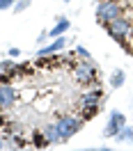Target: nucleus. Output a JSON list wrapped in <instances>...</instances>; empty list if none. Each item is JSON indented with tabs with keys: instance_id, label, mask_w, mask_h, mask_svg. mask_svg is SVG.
Masks as SVG:
<instances>
[{
	"instance_id": "obj_13",
	"label": "nucleus",
	"mask_w": 133,
	"mask_h": 151,
	"mask_svg": "<svg viewBox=\"0 0 133 151\" xmlns=\"http://www.w3.org/2000/svg\"><path fill=\"white\" fill-rule=\"evenodd\" d=\"M41 131H44V135H46V140L51 142V147L62 142V140H60V131H57V124H55V122H53V124H46Z\"/></svg>"
},
{
	"instance_id": "obj_4",
	"label": "nucleus",
	"mask_w": 133,
	"mask_h": 151,
	"mask_svg": "<svg viewBox=\"0 0 133 151\" xmlns=\"http://www.w3.org/2000/svg\"><path fill=\"white\" fill-rule=\"evenodd\" d=\"M94 16H96V21L103 25V23L117 19V16H124V7H122V2H113V0H99Z\"/></svg>"
},
{
	"instance_id": "obj_12",
	"label": "nucleus",
	"mask_w": 133,
	"mask_h": 151,
	"mask_svg": "<svg viewBox=\"0 0 133 151\" xmlns=\"http://www.w3.org/2000/svg\"><path fill=\"white\" fill-rule=\"evenodd\" d=\"M108 83H110L113 89H122L124 83H126V71L124 69H115L113 73H110V78H108Z\"/></svg>"
},
{
	"instance_id": "obj_7",
	"label": "nucleus",
	"mask_w": 133,
	"mask_h": 151,
	"mask_svg": "<svg viewBox=\"0 0 133 151\" xmlns=\"http://www.w3.org/2000/svg\"><path fill=\"white\" fill-rule=\"evenodd\" d=\"M19 101V92L14 85H0V108L2 110H12Z\"/></svg>"
},
{
	"instance_id": "obj_19",
	"label": "nucleus",
	"mask_w": 133,
	"mask_h": 151,
	"mask_svg": "<svg viewBox=\"0 0 133 151\" xmlns=\"http://www.w3.org/2000/svg\"><path fill=\"white\" fill-rule=\"evenodd\" d=\"M74 53H76L78 60H92V53H90L85 46H76V48H74Z\"/></svg>"
},
{
	"instance_id": "obj_21",
	"label": "nucleus",
	"mask_w": 133,
	"mask_h": 151,
	"mask_svg": "<svg viewBox=\"0 0 133 151\" xmlns=\"http://www.w3.org/2000/svg\"><path fill=\"white\" fill-rule=\"evenodd\" d=\"M7 55H9L12 60H19V57L23 55V50H21V48H16V46H12L9 50H7Z\"/></svg>"
},
{
	"instance_id": "obj_2",
	"label": "nucleus",
	"mask_w": 133,
	"mask_h": 151,
	"mask_svg": "<svg viewBox=\"0 0 133 151\" xmlns=\"http://www.w3.org/2000/svg\"><path fill=\"white\" fill-rule=\"evenodd\" d=\"M103 30H106V35L110 39H115L117 44H122V41L133 37V23L126 16H117V19L103 23Z\"/></svg>"
},
{
	"instance_id": "obj_14",
	"label": "nucleus",
	"mask_w": 133,
	"mask_h": 151,
	"mask_svg": "<svg viewBox=\"0 0 133 151\" xmlns=\"http://www.w3.org/2000/svg\"><path fill=\"white\" fill-rule=\"evenodd\" d=\"M115 140H119V142H131V144H133V126H129V124H126L122 131L115 135Z\"/></svg>"
},
{
	"instance_id": "obj_9",
	"label": "nucleus",
	"mask_w": 133,
	"mask_h": 151,
	"mask_svg": "<svg viewBox=\"0 0 133 151\" xmlns=\"http://www.w3.org/2000/svg\"><path fill=\"white\" fill-rule=\"evenodd\" d=\"M71 28V21L66 19V16H60V19L55 21V25L48 30V39H57V37H62L66 30Z\"/></svg>"
},
{
	"instance_id": "obj_24",
	"label": "nucleus",
	"mask_w": 133,
	"mask_h": 151,
	"mask_svg": "<svg viewBox=\"0 0 133 151\" xmlns=\"http://www.w3.org/2000/svg\"><path fill=\"white\" fill-rule=\"evenodd\" d=\"M7 124V119H5V110H0V128Z\"/></svg>"
},
{
	"instance_id": "obj_18",
	"label": "nucleus",
	"mask_w": 133,
	"mask_h": 151,
	"mask_svg": "<svg viewBox=\"0 0 133 151\" xmlns=\"http://www.w3.org/2000/svg\"><path fill=\"white\" fill-rule=\"evenodd\" d=\"M9 142H14V149H25V147H30V142L25 140V137H21L19 133H16V135H12Z\"/></svg>"
},
{
	"instance_id": "obj_8",
	"label": "nucleus",
	"mask_w": 133,
	"mask_h": 151,
	"mask_svg": "<svg viewBox=\"0 0 133 151\" xmlns=\"http://www.w3.org/2000/svg\"><path fill=\"white\" fill-rule=\"evenodd\" d=\"M66 46V37L62 35V37L57 39H51V44L48 46H41L37 50V57H46V55H53V53H62V48Z\"/></svg>"
},
{
	"instance_id": "obj_6",
	"label": "nucleus",
	"mask_w": 133,
	"mask_h": 151,
	"mask_svg": "<svg viewBox=\"0 0 133 151\" xmlns=\"http://www.w3.org/2000/svg\"><path fill=\"white\" fill-rule=\"evenodd\" d=\"M106 99V92L101 89L99 85H92L87 92H83L80 94V99H78V105H101Z\"/></svg>"
},
{
	"instance_id": "obj_17",
	"label": "nucleus",
	"mask_w": 133,
	"mask_h": 151,
	"mask_svg": "<svg viewBox=\"0 0 133 151\" xmlns=\"http://www.w3.org/2000/svg\"><path fill=\"white\" fill-rule=\"evenodd\" d=\"M12 71H16V62L14 60H2L0 62V73H12Z\"/></svg>"
},
{
	"instance_id": "obj_11",
	"label": "nucleus",
	"mask_w": 133,
	"mask_h": 151,
	"mask_svg": "<svg viewBox=\"0 0 133 151\" xmlns=\"http://www.w3.org/2000/svg\"><path fill=\"white\" fill-rule=\"evenodd\" d=\"M30 147H35V149H48V147H51V142L46 140V135H44V131H41V128H35V131H32Z\"/></svg>"
},
{
	"instance_id": "obj_1",
	"label": "nucleus",
	"mask_w": 133,
	"mask_h": 151,
	"mask_svg": "<svg viewBox=\"0 0 133 151\" xmlns=\"http://www.w3.org/2000/svg\"><path fill=\"white\" fill-rule=\"evenodd\" d=\"M71 73H74V80L83 87H92L99 83V64L94 60H78L71 66Z\"/></svg>"
},
{
	"instance_id": "obj_10",
	"label": "nucleus",
	"mask_w": 133,
	"mask_h": 151,
	"mask_svg": "<svg viewBox=\"0 0 133 151\" xmlns=\"http://www.w3.org/2000/svg\"><path fill=\"white\" fill-rule=\"evenodd\" d=\"M99 112H101V105H80V108H78V117L83 119V124L92 122Z\"/></svg>"
},
{
	"instance_id": "obj_26",
	"label": "nucleus",
	"mask_w": 133,
	"mask_h": 151,
	"mask_svg": "<svg viewBox=\"0 0 133 151\" xmlns=\"http://www.w3.org/2000/svg\"><path fill=\"white\" fill-rule=\"evenodd\" d=\"M62 2H71V0H62Z\"/></svg>"
},
{
	"instance_id": "obj_16",
	"label": "nucleus",
	"mask_w": 133,
	"mask_h": 151,
	"mask_svg": "<svg viewBox=\"0 0 133 151\" xmlns=\"http://www.w3.org/2000/svg\"><path fill=\"white\" fill-rule=\"evenodd\" d=\"M32 73H35V69H32L30 62H21V64H16V76H19V78H23V76H32Z\"/></svg>"
},
{
	"instance_id": "obj_22",
	"label": "nucleus",
	"mask_w": 133,
	"mask_h": 151,
	"mask_svg": "<svg viewBox=\"0 0 133 151\" xmlns=\"http://www.w3.org/2000/svg\"><path fill=\"white\" fill-rule=\"evenodd\" d=\"M14 2H16V0H0V12L12 9V7H14Z\"/></svg>"
},
{
	"instance_id": "obj_15",
	"label": "nucleus",
	"mask_w": 133,
	"mask_h": 151,
	"mask_svg": "<svg viewBox=\"0 0 133 151\" xmlns=\"http://www.w3.org/2000/svg\"><path fill=\"white\" fill-rule=\"evenodd\" d=\"M19 131H21V128H19V124H16V122H7L5 126H2V135H5V140H9L12 135H16Z\"/></svg>"
},
{
	"instance_id": "obj_3",
	"label": "nucleus",
	"mask_w": 133,
	"mask_h": 151,
	"mask_svg": "<svg viewBox=\"0 0 133 151\" xmlns=\"http://www.w3.org/2000/svg\"><path fill=\"white\" fill-rule=\"evenodd\" d=\"M55 124H57V131H60V140L62 142L71 140V137L83 128V119H80V117H74V114H62V117H57Z\"/></svg>"
},
{
	"instance_id": "obj_20",
	"label": "nucleus",
	"mask_w": 133,
	"mask_h": 151,
	"mask_svg": "<svg viewBox=\"0 0 133 151\" xmlns=\"http://www.w3.org/2000/svg\"><path fill=\"white\" fill-rule=\"evenodd\" d=\"M30 5H32V0H16V2H14V7H12V9L16 12V14H21V12H25V9H28Z\"/></svg>"
},
{
	"instance_id": "obj_23",
	"label": "nucleus",
	"mask_w": 133,
	"mask_h": 151,
	"mask_svg": "<svg viewBox=\"0 0 133 151\" xmlns=\"http://www.w3.org/2000/svg\"><path fill=\"white\" fill-rule=\"evenodd\" d=\"M46 41H48V30H44V32H41V35L37 37V44L41 46V44H46Z\"/></svg>"
},
{
	"instance_id": "obj_25",
	"label": "nucleus",
	"mask_w": 133,
	"mask_h": 151,
	"mask_svg": "<svg viewBox=\"0 0 133 151\" xmlns=\"http://www.w3.org/2000/svg\"><path fill=\"white\" fill-rule=\"evenodd\" d=\"M5 149V137H0V151Z\"/></svg>"
},
{
	"instance_id": "obj_5",
	"label": "nucleus",
	"mask_w": 133,
	"mask_h": 151,
	"mask_svg": "<svg viewBox=\"0 0 133 151\" xmlns=\"http://www.w3.org/2000/svg\"><path fill=\"white\" fill-rule=\"evenodd\" d=\"M124 126H126V114H124L122 110H110L108 122H106V126H103V137H115Z\"/></svg>"
},
{
	"instance_id": "obj_27",
	"label": "nucleus",
	"mask_w": 133,
	"mask_h": 151,
	"mask_svg": "<svg viewBox=\"0 0 133 151\" xmlns=\"http://www.w3.org/2000/svg\"><path fill=\"white\" fill-rule=\"evenodd\" d=\"M0 110H2V108H0Z\"/></svg>"
}]
</instances>
